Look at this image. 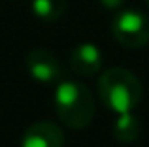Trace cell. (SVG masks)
Returning a JSON list of instances; mask_svg holds the SVG:
<instances>
[{
    "label": "cell",
    "instance_id": "6da1fadb",
    "mask_svg": "<svg viewBox=\"0 0 149 147\" xmlns=\"http://www.w3.org/2000/svg\"><path fill=\"white\" fill-rule=\"evenodd\" d=\"M142 83L127 68H108L98 79V96L113 115L130 113L142 102Z\"/></svg>",
    "mask_w": 149,
    "mask_h": 147
},
{
    "label": "cell",
    "instance_id": "7a4b0ae2",
    "mask_svg": "<svg viewBox=\"0 0 149 147\" xmlns=\"http://www.w3.org/2000/svg\"><path fill=\"white\" fill-rule=\"evenodd\" d=\"M55 111L68 128L81 130L95 117V100L85 85L74 79H61L55 87Z\"/></svg>",
    "mask_w": 149,
    "mask_h": 147
},
{
    "label": "cell",
    "instance_id": "3957f363",
    "mask_svg": "<svg viewBox=\"0 0 149 147\" xmlns=\"http://www.w3.org/2000/svg\"><path fill=\"white\" fill-rule=\"evenodd\" d=\"M111 34L128 49L143 47L149 44V17L138 10H121L111 21Z\"/></svg>",
    "mask_w": 149,
    "mask_h": 147
},
{
    "label": "cell",
    "instance_id": "277c9868",
    "mask_svg": "<svg viewBox=\"0 0 149 147\" xmlns=\"http://www.w3.org/2000/svg\"><path fill=\"white\" fill-rule=\"evenodd\" d=\"M26 72L40 85H57L62 79V68L55 55L47 49H32L26 55Z\"/></svg>",
    "mask_w": 149,
    "mask_h": 147
},
{
    "label": "cell",
    "instance_id": "5b68a950",
    "mask_svg": "<svg viewBox=\"0 0 149 147\" xmlns=\"http://www.w3.org/2000/svg\"><path fill=\"white\" fill-rule=\"evenodd\" d=\"M19 147H64V132L51 121L32 123L25 130Z\"/></svg>",
    "mask_w": 149,
    "mask_h": 147
},
{
    "label": "cell",
    "instance_id": "8992f818",
    "mask_svg": "<svg viewBox=\"0 0 149 147\" xmlns=\"http://www.w3.org/2000/svg\"><path fill=\"white\" fill-rule=\"evenodd\" d=\"M102 64H104V57L100 47L91 42L76 45L70 53V66L79 76H95L102 70Z\"/></svg>",
    "mask_w": 149,
    "mask_h": 147
},
{
    "label": "cell",
    "instance_id": "52a82bcc",
    "mask_svg": "<svg viewBox=\"0 0 149 147\" xmlns=\"http://www.w3.org/2000/svg\"><path fill=\"white\" fill-rule=\"evenodd\" d=\"M140 128H142V123H140L138 115L134 111L130 113H123V115H115V121H113V134L119 141L125 144H130L136 138L140 136Z\"/></svg>",
    "mask_w": 149,
    "mask_h": 147
},
{
    "label": "cell",
    "instance_id": "ba28073f",
    "mask_svg": "<svg viewBox=\"0 0 149 147\" xmlns=\"http://www.w3.org/2000/svg\"><path fill=\"white\" fill-rule=\"evenodd\" d=\"M30 10L40 21L53 23L62 17L66 10V0H30Z\"/></svg>",
    "mask_w": 149,
    "mask_h": 147
},
{
    "label": "cell",
    "instance_id": "9c48e42d",
    "mask_svg": "<svg viewBox=\"0 0 149 147\" xmlns=\"http://www.w3.org/2000/svg\"><path fill=\"white\" fill-rule=\"evenodd\" d=\"M100 4L106 8V10H117L125 4V0H100Z\"/></svg>",
    "mask_w": 149,
    "mask_h": 147
},
{
    "label": "cell",
    "instance_id": "30bf717a",
    "mask_svg": "<svg viewBox=\"0 0 149 147\" xmlns=\"http://www.w3.org/2000/svg\"><path fill=\"white\" fill-rule=\"evenodd\" d=\"M146 2H147V6H149V0H146Z\"/></svg>",
    "mask_w": 149,
    "mask_h": 147
}]
</instances>
